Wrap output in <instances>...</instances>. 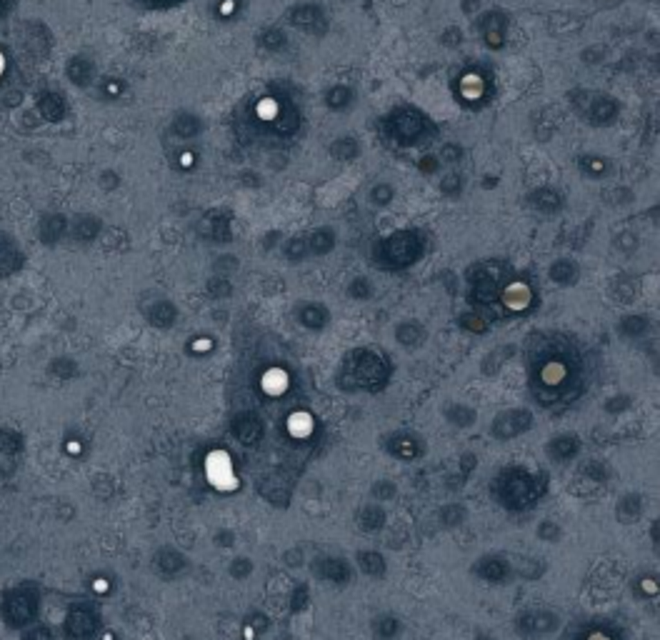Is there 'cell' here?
Instances as JSON below:
<instances>
[{
  "label": "cell",
  "mask_w": 660,
  "mask_h": 640,
  "mask_svg": "<svg viewBox=\"0 0 660 640\" xmlns=\"http://www.w3.org/2000/svg\"><path fill=\"white\" fill-rule=\"evenodd\" d=\"M343 375H350V383L346 388L350 390H378L388 383V363L386 358L375 350H358L350 358V368Z\"/></svg>",
  "instance_id": "cell-1"
},
{
  "label": "cell",
  "mask_w": 660,
  "mask_h": 640,
  "mask_svg": "<svg viewBox=\"0 0 660 640\" xmlns=\"http://www.w3.org/2000/svg\"><path fill=\"white\" fill-rule=\"evenodd\" d=\"M536 425V415L528 408H505L491 420V438L500 440V443H508V440H516L520 435L530 431Z\"/></svg>",
  "instance_id": "cell-2"
},
{
  "label": "cell",
  "mask_w": 660,
  "mask_h": 640,
  "mask_svg": "<svg viewBox=\"0 0 660 640\" xmlns=\"http://www.w3.org/2000/svg\"><path fill=\"white\" fill-rule=\"evenodd\" d=\"M536 496V478L525 473L523 468H513L505 476L503 488H500V498L510 510H523L525 505Z\"/></svg>",
  "instance_id": "cell-3"
},
{
  "label": "cell",
  "mask_w": 660,
  "mask_h": 640,
  "mask_svg": "<svg viewBox=\"0 0 660 640\" xmlns=\"http://www.w3.org/2000/svg\"><path fill=\"white\" fill-rule=\"evenodd\" d=\"M516 625L523 635H550L560 630L563 618L548 608H530V610H523L518 615Z\"/></svg>",
  "instance_id": "cell-4"
},
{
  "label": "cell",
  "mask_w": 660,
  "mask_h": 640,
  "mask_svg": "<svg viewBox=\"0 0 660 640\" xmlns=\"http://www.w3.org/2000/svg\"><path fill=\"white\" fill-rule=\"evenodd\" d=\"M310 570H313V575L318 581L328 583V585H335V588H346L348 583L353 581L350 563L338 556H318L310 563Z\"/></svg>",
  "instance_id": "cell-5"
},
{
  "label": "cell",
  "mask_w": 660,
  "mask_h": 640,
  "mask_svg": "<svg viewBox=\"0 0 660 640\" xmlns=\"http://www.w3.org/2000/svg\"><path fill=\"white\" fill-rule=\"evenodd\" d=\"M471 570L475 578H480V581L485 583H493V585H500V583H505L510 575H513L510 563L500 556H480L471 565Z\"/></svg>",
  "instance_id": "cell-6"
},
{
  "label": "cell",
  "mask_w": 660,
  "mask_h": 640,
  "mask_svg": "<svg viewBox=\"0 0 660 640\" xmlns=\"http://www.w3.org/2000/svg\"><path fill=\"white\" fill-rule=\"evenodd\" d=\"M583 451V443L578 435L573 433H558L545 443V455L553 463H570L573 458H578V453Z\"/></svg>",
  "instance_id": "cell-7"
},
{
  "label": "cell",
  "mask_w": 660,
  "mask_h": 640,
  "mask_svg": "<svg viewBox=\"0 0 660 640\" xmlns=\"http://www.w3.org/2000/svg\"><path fill=\"white\" fill-rule=\"evenodd\" d=\"M386 451L398 460H415L423 455V440L408 431H398L386 440Z\"/></svg>",
  "instance_id": "cell-8"
},
{
  "label": "cell",
  "mask_w": 660,
  "mask_h": 640,
  "mask_svg": "<svg viewBox=\"0 0 660 640\" xmlns=\"http://www.w3.org/2000/svg\"><path fill=\"white\" fill-rule=\"evenodd\" d=\"M393 335H395V343H398L400 348H406V350H420V348L425 346V340H428V328L420 323V320H400L398 326H395V330H393Z\"/></svg>",
  "instance_id": "cell-9"
},
{
  "label": "cell",
  "mask_w": 660,
  "mask_h": 640,
  "mask_svg": "<svg viewBox=\"0 0 660 640\" xmlns=\"http://www.w3.org/2000/svg\"><path fill=\"white\" fill-rule=\"evenodd\" d=\"M516 350L518 348L513 346V343H500V346H496L493 350H488V353L483 355V360H480V373H483L485 378L498 375V373L508 366L510 360L516 358Z\"/></svg>",
  "instance_id": "cell-10"
},
{
  "label": "cell",
  "mask_w": 660,
  "mask_h": 640,
  "mask_svg": "<svg viewBox=\"0 0 660 640\" xmlns=\"http://www.w3.org/2000/svg\"><path fill=\"white\" fill-rule=\"evenodd\" d=\"M298 323L310 333H321L330 326V310L323 303H303L298 308Z\"/></svg>",
  "instance_id": "cell-11"
},
{
  "label": "cell",
  "mask_w": 660,
  "mask_h": 640,
  "mask_svg": "<svg viewBox=\"0 0 660 640\" xmlns=\"http://www.w3.org/2000/svg\"><path fill=\"white\" fill-rule=\"evenodd\" d=\"M443 418L455 431H468V428H473L478 423V411L468 403H445Z\"/></svg>",
  "instance_id": "cell-12"
},
{
  "label": "cell",
  "mask_w": 660,
  "mask_h": 640,
  "mask_svg": "<svg viewBox=\"0 0 660 640\" xmlns=\"http://www.w3.org/2000/svg\"><path fill=\"white\" fill-rule=\"evenodd\" d=\"M641 516H643V496L635 493V490L625 493V496L615 503V520L621 523V525H635V523L641 520Z\"/></svg>",
  "instance_id": "cell-13"
},
{
  "label": "cell",
  "mask_w": 660,
  "mask_h": 640,
  "mask_svg": "<svg viewBox=\"0 0 660 640\" xmlns=\"http://www.w3.org/2000/svg\"><path fill=\"white\" fill-rule=\"evenodd\" d=\"M355 523H358V528L363 530V533H380L388 523L386 508H383L380 503L360 505L358 516H355Z\"/></svg>",
  "instance_id": "cell-14"
},
{
  "label": "cell",
  "mask_w": 660,
  "mask_h": 640,
  "mask_svg": "<svg viewBox=\"0 0 660 640\" xmlns=\"http://www.w3.org/2000/svg\"><path fill=\"white\" fill-rule=\"evenodd\" d=\"M355 563H358L360 573L368 575V578H375V581H378V578H386V573H388V561L380 550H373V548L358 550Z\"/></svg>",
  "instance_id": "cell-15"
},
{
  "label": "cell",
  "mask_w": 660,
  "mask_h": 640,
  "mask_svg": "<svg viewBox=\"0 0 660 640\" xmlns=\"http://www.w3.org/2000/svg\"><path fill=\"white\" fill-rule=\"evenodd\" d=\"M233 433H236V438L241 440L243 445H258L263 440V435H265V428H263V423L255 415H241V418L236 420V425H233Z\"/></svg>",
  "instance_id": "cell-16"
},
{
  "label": "cell",
  "mask_w": 660,
  "mask_h": 640,
  "mask_svg": "<svg viewBox=\"0 0 660 640\" xmlns=\"http://www.w3.org/2000/svg\"><path fill=\"white\" fill-rule=\"evenodd\" d=\"M370 633L375 640H398L403 633V623L393 613H380L370 621Z\"/></svg>",
  "instance_id": "cell-17"
},
{
  "label": "cell",
  "mask_w": 660,
  "mask_h": 640,
  "mask_svg": "<svg viewBox=\"0 0 660 640\" xmlns=\"http://www.w3.org/2000/svg\"><path fill=\"white\" fill-rule=\"evenodd\" d=\"M615 330H618V335L625 340H641L643 335H648V330H650V320L641 313H628L618 320Z\"/></svg>",
  "instance_id": "cell-18"
},
{
  "label": "cell",
  "mask_w": 660,
  "mask_h": 640,
  "mask_svg": "<svg viewBox=\"0 0 660 640\" xmlns=\"http://www.w3.org/2000/svg\"><path fill=\"white\" fill-rule=\"evenodd\" d=\"M415 241L411 236H395L390 243H388V261L395 263V265H408V263L415 261Z\"/></svg>",
  "instance_id": "cell-19"
},
{
  "label": "cell",
  "mask_w": 660,
  "mask_h": 640,
  "mask_svg": "<svg viewBox=\"0 0 660 640\" xmlns=\"http://www.w3.org/2000/svg\"><path fill=\"white\" fill-rule=\"evenodd\" d=\"M155 565L160 573L165 575H178L188 568V558L176 548H160L155 556Z\"/></svg>",
  "instance_id": "cell-20"
},
{
  "label": "cell",
  "mask_w": 660,
  "mask_h": 640,
  "mask_svg": "<svg viewBox=\"0 0 660 640\" xmlns=\"http://www.w3.org/2000/svg\"><path fill=\"white\" fill-rule=\"evenodd\" d=\"M468 516H471V513H468V508H465L463 503H445L443 508L438 510V523L445 530H458L468 523Z\"/></svg>",
  "instance_id": "cell-21"
},
{
  "label": "cell",
  "mask_w": 660,
  "mask_h": 640,
  "mask_svg": "<svg viewBox=\"0 0 660 640\" xmlns=\"http://www.w3.org/2000/svg\"><path fill=\"white\" fill-rule=\"evenodd\" d=\"M148 320H151V326L160 328V330H165V328H173L178 320V308L173 305V303H155V305L148 310Z\"/></svg>",
  "instance_id": "cell-22"
},
{
  "label": "cell",
  "mask_w": 660,
  "mask_h": 640,
  "mask_svg": "<svg viewBox=\"0 0 660 640\" xmlns=\"http://www.w3.org/2000/svg\"><path fill=\"white\" fill-rule=\"evenodd\" d=\"M578 265L570 261H558L550 265V281L558 283V285L568 288V285H576L578 283Z\"/></svg>",
  "instance_id": "cell-23"
},
{
  "label": "cell",
  "mask_w": 660,
  "mask_h": 640,
  "mask_svg": "<svg viewBox=\"0 0 660 640\" xmlns=\"http://www.w3.org/2000/svg\"><path fill=\"white\" fill-rule=\"evenodd\" d=\"M68 628H70L73 635L78 638H85L95 630V615L91 610H73L70 618H68Z\"/></svg>",
  "instance_id": "cell-24"
},
{
  "label": "cell",
  "mask_w": 660,
  "mask_h": 640,
  "mask_svg": "<svg viewBox=\"0 0 660 640\" xmlns=\"http://www.w3.org/2000/svg\"><path fill=\"white\" fill-rule=\"evenodd\" d=\"M261 496L268 500L273 508H288L290 505V493L283 485L273 483V480H263L261 483Z\"/></svg>",
  "instance_id": "cell-25"
},
{
  "label": "cell",
  "mask_w": 660,
  "mask_h": 640,
  "mask_svg": "<svg viewBox=\"0 0 660 640\" xmlns=\"http://www.w3.org/2000/svg\"><path fill=\"white\" fill-rule=\"evenodd\" d=\"M458 328L465 330V333H471V335H485L488 330H491L488 320H485L480 313H475V310H468V313L460 315V318H458Z\"/></svg>",
  "instance_id": "cell-26"
},
{
  "label": "cell",
  "mask_w": 660,
  "mask_h": 640,
  "mask_svg": "<svg viewBox=\"0 0 660 640\" xmlns=\"http://www.w3.org/2000/svg\"><path fill=\"white\" fill-rule=\"evenodd\" d=\"M398 496V483L390 480V478H380L370 485V498L375 503H388L393 498Z\"/></svg>",
  "instance_id": "cell-27"
},
{
  "label": "cell",
  "mask_w": 660,
  "mask_h": 640,
  "mask_svg": "<svg viewBox=\"0 0 660 640\" xmlns=\"http://www.w3.org/2000/svg\"><path fill=\"white\" fill-rule=\"evenodd\" d=\"M536 538H538V540H543V543H548V545L558 543L563 538L560 523H556L553 518H545V520H540L536 525Z\"/></svg>",
  "instance_id": "cell-28"
},
{
  "label": "cell",
  "mask_w": 660,
  "mask_h": 640,
  "mask_svg": "<svg viewBox=\"0 0 660 640\" xmlns=\"http://www.w3.org/2000/svg\"><path fill=\"white\" fill-rule=\"evenodd\" d=\"M253 570H255V563L253 558L248 556H236L228 563V575L233 581H245V578L253 575Z\"/></svg>",
  "instance_id": "cell-29"
},
{
  "label": "cell",
  "mask_w": 660,
  "mask_h": 640,
  "mask_svg": "<svg viewBox=\"0 0 660 640\" xmlns=\"http://www.w3.org/2000/svg\"><path fill=\"white\" fill-rule=\"evenodd\" d=\"M581 473L585 478H590V480H595V483H608L610 476H613V471H610L605 463H601V460H588V463H583Z\"/></svg>",
  "instance_id": "cell-30"
},
{
  "label": "cell",
  "mask_w": 660,
  "mask_h": 640,
  "mask_svg": "<svg viewBox=\"0 0 660 640\" xmlns=\"http://www.w3.org/2000/svg\"><path fill=\"white\" fill-rule=\"evenodd\" d=\"M373 293H375V288L368 278H355L348 285V298H353V301H368V298H373Z\"/></svg>",
  "instance_id": "cell-31"
},
{
  "label": "cell",
  "mask_w": 660,
  "mask_h": 640,
  "mask_svg": "<svg viewBox=\"0 0 660 640\" xmlns=\"http://www.w3.org/2000/svg\"><path fill=\"white\" fill-rule=\"evenodd\" d=\"M245 628L253 630L255 635H263L270 630V618L263 610H253V613L245 615Z\"/></svg>",
  "instance_id": "cell-32"
},
{
  "label": "cell",
  "mask_w": 660,
  "mask_h": 640,
  "mask_svg": "<svg viewBox=\"0 0 660 640\" xmlns=\"http://www.w3.org/2000/svg\"><path fill=\"white\" fill-rule=\"evenodd\" d=\"M308 605H310V590H308L305 583H301L293 590V595H290V610L293 613H303V610H308Z\"/></svg>",
  "instance_id": "cell-33"
},
{
  "label": "cell",
  "mask_w": 660,
  "mask_h": 640,
  "mask_svg": "<svg viewBox=\"0 0 660 640\" xmlns=\"http://www.w3.org/2000/svg\"><path fill=\"white\" fill-rule=\"evenodd\" d=\"M630 405H633V398L625 395V393H618V395L605 400V413H610V415H613V413H625Z\"/></svg>",
  "instance_id": "cell-34"
},
{
  "label": "cell",
  "mask_w": 660,
  "mask_h": 640,
  "mask_svg": "<svg viewBox=\"0 0 660 640\" xmlns=\"http://www.w3.org/2000/svg\"><path fill=\"white\" fill-rule=\"evenodd\" d=\"M208 293L213 298H230L233 295V285H230L228 278H216V281L208 283Z\"/></svg>",
  "instance_id": "cell-35"
},
{
  "label": "cell",
  "mask_w": 660,
  "mask_h": 640,
  "mask_svg": "<svg viewBox=\"0 0 660 640\" xmlns=\"http://www.w3.org/2000/svg\"><path fill=\"white\" fill-rule=\"evenodd\" d=\"M333 241L335 238L330 236V233H315L313 238H310V248L315 250V253H328V250L333 248Z\"/></svg>",
  "instance_id": "cell-36"
},
{
  "label": "cell",
  "mask_w": 660,
  "mask_h": 640,
  "mask_svg": "<svg viewBox=\"0 0 660 640\" xmlns=\"http://www.w3.org/2000/svg\"><path fill=\"white\" fill-rule=\"evenodd\" d=\"M283 563L288 565V568H301L303 563H305V550L301 548V545H295V548H288L285 550V556H283Z\"/></svg>",
  "instance_id": "cell-37"
},
{
  "label": "cell",
  "mask_w": 660,
  "mask_h": 640,
  "mask_svg": "<svg viewBox=\"0 0 660 640\" xmlns=\"http://www.w3.org/2000/svg\"><path fill=\"white\" fill-rule=\"evenodd\" d=\"M213 543H216L220 550H230L233 545H236V533L230 528H220L216 533V538H213Z\"/></svg>",
  "instance_id": "cell-38"
},
{
  "label": "cell",
  "mask_w": 660,
  "mask_h": 640,
  "mask_svg": "<svg viewBox=\"0 0 660 640\" xmlns=\"http://www.w3.org/2000/svg\"><path fill=\"white\" fill-rule=\"evenodd\" d=\"M658 528H660V520L655 518L653 520V525H650V538L655 540V545H658Z\"/></svg>",
  "instance_id": "cell-39"
},
{
  "label": "cell",
  "mask_w": 660,
  "mask_h": 640,
  "mask_svg": "<svg viewBox=\"0 0 660 640\" xmlns=\"http://www.w3.org/2000/svg\"><path fill=\"white\" fill-rule=\"evenodd\" d=\"M475 640H493V638H488V635H478Z\"/></svg>",
  "instance_id": "cell-40"
}]
</instances>
